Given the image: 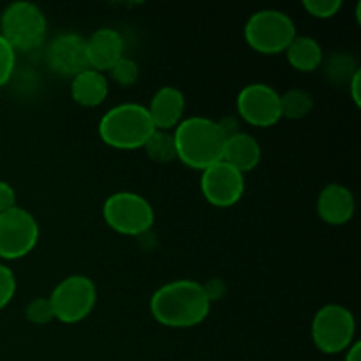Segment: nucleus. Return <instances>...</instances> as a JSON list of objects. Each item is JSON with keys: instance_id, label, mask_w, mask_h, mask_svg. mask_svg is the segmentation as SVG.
Returning a JSON list of instances; mask_svg holds the SVG:
<instances>
[{"instance_id": "obj_1", "label": "nucleus", "mask_w": 361, "mask_h": 361, "mask_svg": "<svg viewBox=\"0 0 361 361\" xmlns=\"http://www.w3.org/2000/svg\"><path fill=\"white\" fill-rule=\"evenodd\" d=\"M212 302L203 284L189 279L161 286L150 298V314L166 328L185 330L203 323L210 314Z\"/></svg>"}, {"instance_id": "obj_2", "label": "nucleus", "mask_w": 361, "mask_h": 361, "mask_svg": "<svg viewBox=\"0 0 361 361\" xmlns=\"http://www.w3.org/2000/svg\"><path fill=\"white\" fill-rule=\"evenodd\" d=\"M176 159L187 168L204 171L215 162L222 161L226 137L217 122L207 116L183 118L173 130Z\"/></svg>"}, {"instance_id": "obj_3", "label": "nucleus", "mask_w": 361, "mask_h": 361, "mask_svg": "<svg viewBox=\"0 0 361 361\" xmlns=\"http://www.w3.org/2000/svg\"><path fill=\"white\" fill-rule=\"evenodd\" d=\"M155 133L147 106L123 102L108 109L99 122V137L115 150L143 148L148 137Z\"/></svg>"}, {"instance_id": "obj_4", "label": "nucleus", "mask_w": 361, "mask_h": 361, "mask_svg": "<svg viewBox=\"0 0 361 361\" xmlns=\"http://www.w3.org/2000/svg\"><path fill=\"white\" fill-rule=\"evenodd\" d=\"M0 35L16 53H32L44 44L48 21L35 4L13 2L0 16Z\"/></svg>"}, {"instance_id": "obj_5", "label": "nucleus", "mask_w": 361, "mask_h": 361, "mask_svg": "<svg viewBox=\"0 0 361 361\" xmlns=\"http://www.w3.org/2000/svg\"><path fill=\"white\" fill-rule=\"evenodd\" d=\"M296 35V25L291 16L277 9L256 11L243 27V37L249 48L261 55L284 53Z\"/></svg>"}, {"instance_id": "obj_6", "label": "nucleus", "mask_w": 361, "mask_h": 361, "mask_svg": "<svg viewBox=\"0 0 361 361\" xmlns=\"http://www.w3.org/2000/svg\"><path fill=\"white\" fill-rule=\"evenodd\" d=\"M102 219L109 229L123 236H137L152 231L155 222L154 207L141 194L115 192L102 204Z\"/></svg>"}, {"instance_id": "obj_7", "label": "nucleus", "mask_w": 361, "mask_h": 361, "mask_svg": "<svg viewBox=\"0 0 361 361\" xmlns=\"http://www.w3.org/2000/svg\"><path fill=\"white\" fill-rule=\"evenodd\" d=\"M312 342L324 355H338L348 351L356 337V317L341 303L321 307L310 326Z\"/></svg>"}, {"instance_id": "obj_8", "label": "nucleus", "mask_w": 361, "mask_h": 361, "mask_svg": "<svg viewBox=\"0 0 361 361\" xmlns=\"http://www.w3.org/2000/svg\"><path fill=\"white\" fill-rule=\"evenodd\" d=\"M48 298L56 321L76 324L94 312L97 288L87 275H69L55 286Z\"/></svg>"}, {"instance_id": "obj_9", "label": "nucleus", "mask_w": 361, "mask_h": 361, "mask_svg": "<svg viewBox=\"0 0 361 361\" xmlns=\"http://www.w3.org/2000/svg\"><path fill=\"white\" fill-rule=\"evenodd\" d=\"M37 219L28 210L14 207L0 215V259L16 261L28 256L39 242Z\"/></svg>"}, {"instance_id": "obj_10", "label": "nucleus", "mask_w": 361, "mask_h": 361, "mask_svg": "<svg viewBox=\"0 0 361 361\" xmlns=\"http://www.w3.org/2000/svg\"><path fill=\"white\" fill-rule=\"evenodd\" d=\"M236 111L243 123L268 129L281 122V94L271 85L250 83L236 97Z\"/></svg>"}, {"instance_id": "obj_11", "label": "nucleus", "mask_w": 361, "mask_h": 361, "mask_svg": "<svg viewBox=\"0 0 361 361\" xmlns=\"http://www.w3.org/2000/svg\"><path fill=\"white\" fill-rule=\"evenodd\" d=\"M200 189L204 200L217 208H229L238 203L245 192V175L219 161L201 171Z\"/></svg>"}, {"instance_id": "obj_12", "label": "nucleus", "mask_w": 361, "mask_h": 361, "mask_svg": "<svg viewBox=\"0 0 361 361\" xmlns=\"http://www.w3.org/2000/svg\"><path fill=\"white\" fill-rule=\"evenodd\" d=\"M44 60L53 73L73 80L80 73L90 69L87 59V37L76 32L59 34L46 46Z\"/></svg>"}, {"instance_id": "obj_13", "label": "nucleus", "mask_w": 361, "mask_h": 361, "mask_svg": "<svg viewBox=\"0 0 361 361\" xmlns=\"http://www.w3.org/2000/svg\"><path fill=\"white\" fill-rule=\"evenodd\" d=\"M123 37L115 28H99L87 39L88 67L104 74L123 56Z\"/></svg>"}, {"instance_id": "obj_14", "label": "nucleus", "mask_w": 361, "mask_h": 361, "mask_svg": "<svg viewBox=\"0 0 361 361\" xmlns=\"http://www.w3.org/2000/svg\"><path fill=\"white\" fill-rule=\"evenodd\" d=\"M317 215L330 226H344L353 219L356 201L351 190L342 183H328L317 196Z\"/></svg>"}, {"instance_id": "obj_15", "label": "nucleus", "mask_w": 361, "mask_h": 361, "mask_svg": "<svg viewBox=\"0 0 361 361\" xmlns=\"http://www.w3.org/2000/svg\"><path fill=\"white\" fill-rule=\"evenodd\" d=\"M147 109L155 129L171 133L183 120L185 97L176 87H162L155 92Z\"/></svg>"}, {"instance_id": "obj_16", "label": "nucleus", "mask_w": 361, "mask_h": 361, "mask_svg": "<svg viewBox=\"0 0 361 361\" xmlns=\"http://www.w3.org/2000/svg\"><path fill=\"white\" fill-rule=\"evenodd\" d=\"M261 155L263 152H261V145L257 143L256 137L249 133H240L226 140L222 161L247 175L257 168Z\"/></svg>"}, {"instance_id": "obj_17", "label": "nucleus", "mask_w": 361, "mask_h": 361, "mask_svg": "<svg viewBox=\"0 0 361 361\" xmlns=\"http://www.w3.org/2000/svg\"><path fill=\"white\" fill-rule=\"evenodd\" d=\"M109 92L108 78L94 69H87L71 81V97L83 108H97L106 101Z\"/></svg>"}, {"instance_id": "obj_18", "label": "nucleus", "mask_w": 361, "mask_h": 361, "mask_svg": "<svg viewBox=\"0 0 361 361\" xmlns=\"http://www.w3.org/2000/svg\"><path fill=\"white\" fill-rule=\"evenodd\" d=\"M289 66L298 73H314L324 62V53L319 42L310 35H296L295 41L284 51Z\"/></svg>"}, {"instance_id": "obj_19", "label": "nucleus", "mask_w": 361, "mask_h": 361, "mask_svg": "<svg viewBox=\"0 0 361 361\" xmlns=\"http://www.w3.org/2000/svg\"><path fill=\"white\" fill-rule=\"evenodd\" d=\"M314 97L302 88H291L286 94H281V113L282 118L302 120L312 111Z\"/></svg>"}, {"instance_id": "obj_20", "label": "nucleus", "mask_w": 361, "mask_h": 361, "mask_svg": "<svg viewBox=\"0 0 361 361\" xmlns=\"http://www.w3.org/2000/svg\"><path fill=\"white\" fill-rule=\"evenodd\" d=\"M143 150L148 155V159L159 162V164H168V162L176 161L175 140H173V133H168V130L155 129V133L145 143Z\"/></svg>"}, {"instance_id": "obj_21", "label": "nucleus", "mask_w": 361, "mask_h": 361, "mask_svg": "<svg viewBox=\"0 0 361 361\" xmlns=\"http://www.w3.org/2000/svg\"><path fill=\"white\" fill-rule=\"evenodd\" d=\"M358 69L360 67L356 66L355 59L348 53H335L328 59L326 66H324V73H326L328 80L337 85H348Z\"/></svg>"}, {"instance_id": "obj_22", "label": "nucleus", "mask_w": 361, "mask_h": 361, "mask_svg": "<svg viewBox=\"0 0 361 361\" xmlns=\"http://www.w3.org/2000/svg\"><path fill=\"white\" fill-rule=\"evenodd\" d=\"M109 74H111L113 81H115L116 85H120V87H133L137 81V78H140V66H137L133 59L122 56V59L109 69Z\"/></svg>"}, {"instance_id": "obj_23", "label": "nucleus", "mask_w": 361, "mask_h": 361, "mask_svg": "<svg viewBox=\"0 0 361 361\" xmlns=\"http://www.w3.org/2000/svg\"><path fill=\"white\" fill-rule=\"evenodd\" d=\"M25 317L37 326H44V324L55 321L49 298H34L32 302H28V305L25 307Z\"/></svg>"}, {"instance_id": "obj_24", "label": "nucleus", "mask_w": 361, "mask_h": 361, "mask_svg": "<svg viewBox=\"0 0 361 361\" xmlns=\"http://www.w3.org/2000/svg\"><path fill=\"white\" fill-rule=\"evenodd\" d=\"M302 6L316 20H330L342 9V0H303Z\"/></svg>"}, {"instance_id": "obj_25", "label": "nucleus", "mask_w": 361, "mask_h": 361, "mask_svg": "<svg viewBox=\"0 0 361 361\" xmlns=\"http://www.w3.org/2000/svg\"><path fill=\"white\" fill-rule=\"evenodd\" d=\"M16 69V51L0 35V87L7 85Z\"/></svg>"}, {"instance_id": "obj_26", "label": "nucleus", "mask_w": 361, "mask_h": 361, "mask_svg": "<svg viewBox=\"0 0 361 361\" xmlns=\"http://www.w3.org/2000/svg\"><path fill=\"white\" fill-rule=\"evenodd\" d=\"M16 275L9 267L0 263V310L6 309L16 295Z\"/></svg>"}, {"instance_id": "obj_27", "label": "nucleus", "mask_w": 361, "mask_h": 361, "mask_svg": "<svg viewBox=\"0 0 361 361\" xmlns=\"http://www.w3.org/2000/svg\"><path fill=\"white\" fill-rule=\"evenodd\" d=\"M242 123H243V122H242V120L238 118V116H235V115H228V116H224V118L219 120L217 126H219V129H221L222 136H224L226 140H228V137L236 136V134L243 133Z\"/></svg>"}, {"instance_id": "obj_28", "label": "nucleus", "mask_w": 361, "mask_h": 361, "mask_svg": "<svg viewBox=\"0 0 361 361\" xmlns=\"http://www.w3.org/2000/svg\"><path fill=\"white\" fill-rule=\"evenodd\" d=\"M16 207V190L13 185L0 180V215Z\"/></svg>"}, {"instance_id": "obj_29", "label": "nucleus", "mask_w": 361, "mask_h": 361, "mask_svg": "<svg viewBox=\"0 0 361 361\" xmlns=\"http://www.w3.org/2000/svg\"><path fill=\"white\" fill-rule=\"evenodd\" d=\"M203 289H204V293H207L208 300L214 303V302H217V300L224 298L226 282L222 281V279H210V281L204 282Z\"/></svg>"}, {"instance_id": "obj_30", "label": "nucleus", "mask_w": 361, "mask_h": 361, "mask_svg": "<svg viewBox=\"0 0 361 361\" xmlns=\"http://www.w3.org/2000/svg\"><path fill=\"white\" fill-rule=\"evenodd\" d=\"M348 88H349V94H351V99L353 102H355L356 106H361V94H360V88H361V69H358L355 73V76L349 80L348 83Z\"/></svg>"}, {"instance_id": "obj_31", "label": "nucleus", "mask_w": 361, "mask_h": 361, "mask_svg": "<svg viewBox=\"0 0 361 361\" xmlns=\"http://www.w3.org/2000/svg\"><path fill=\"white\" fill-rule=\"evenodd\" d=\"M344 361H361V344L358 341H355L349 345L348 351H345Z\"/></svg>"}]
</instances>
